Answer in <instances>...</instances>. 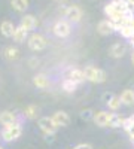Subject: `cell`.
I'll return each instance as SVG.
<instances>
[{
  "label": "cell",
  "mask_w": 134,
  "mask_h": 149,
  "mask_svg": "<svg viewBox=\"0 0 134 149\" xmlns=\"http://www.w3.org/2000/svg\"><path fill=\"white\" fill-rule=\"evenodd\" d=\"M83 73H85V78H87V81H90V82H92V84H103V82L106 81V73H104L101 69L88 66V67H85Z\"/></svg>",
  "instance_id": "cell-1"
},
{
  "label": "cell",
  "mask_w": 134,
  "mask_h": 149,
  "mask_svg": "<svg viewBox=\"0 0 134 149\" xmlns=\"http://www.w3.org/2000/svg\"><path fill=\"white\" fill-rule=\"evenodd\" d=\"M22 133V128L21 125L17 122L14 125H9V127H5V130L2 131V139L5 142H12V140H17Z\"/></svg>",
  "instance_id": "cell-2"
},
{
  "label": "cell",
  "mask_w": 134,
  "mask_h": 149,
  "mask_svg": "<svg viewBox=\"0 0 134 149\" xmlns=\"http://www.w3.org/2000/svg\"><path fill=\"white\" fill-rule=\"evenodd\" d=\"M39 127L40 130L46 134V136H54L58 130V125H57V122L52 119V116H43L39 119Z\"/></svg>",
  "instance_id": "cell-3"
},
{
  "label": "cell",
  "mask_w": 134,
  "mask_h": 149,
  "mask_svg": "<svg viewBox=\"0 0 134 149\" xmlns=\"http://www.w3.org/2000/svg\"><path fill=\"white\" fill-rule=\"evenodd\" d=\"M46 45H48V40L39 33H33L28 37V46L33 51H42V49L46 48Z\"/></svg>",
  "instance_id": "cell-4"
},
{
  "label": "cell",
  "mask_w": 134,
  "mask_h": 149,
  "mask_svg": "<svg viewBox=\"0 0 134 149\" xmlns=\"http://www.w3.org/2000/svg\"><path fill=\"white\" fill-rule=\"evenodd\" d=\"M70 31H72V29H70V24H69V21H66V19H58L55 24H54V27H52V33L57 36V37H67L69 34H70Z\"/></svg>",
  "instance_id": "cell-5"
},
{
  "label": "cell",
  "mask_w": 134,
  "mask_h": 149,
  "mask_svg": "<svg viewBox=\"0 0 134 149\" xmlns=\"http://www.w3.org/2000/svg\"><path fill=\"white\" fill-rule=\"evenodd\" d=\"M64 15H66L67 21H70V22H79L81 18H82V10H81L79 6L72 5V6H69V8L66 9Z\"/></svg>",
  "instance_id": "cell-6"
},
{
  "label": "cell",
  "mask_w": 134,
  "mask_h": 149,
  "mask_svg": "<svg viewBox=\"0 0 134 149\" xmlns=\"http://www.w3.org/2000/svg\"><path fill=\"white\" fill-rule=\"evenodd\" d=\"M115 22L112 19H103L99 22V26H97V31H99L101 36H109L115 31Z\"/></svg>",
  "instance_id": "cell-7"
},
{
  "label": "cell",
  "mask_w": 134,
  "mask_h": 149,
  "mask_svg": "<svg viewBox=\"0 0 134 149\" xmlns=\"http://www.w3.org/2000/svg\"><path fill=\"white\" fill-rule=\"evenodd\" d=\"M19 26H21V27H24L27 31L34 30L36 27H37V18H36L34 15H31V14H26V15H24V17L21 18Z\"/></svg>",
  "instance_id": "cell-8"
},
{
  "label": "cell",
  "mask_w": 134,
  "mask_h": 149,
  "mask_svg": "<svg viewBox=\"0 0 134 149\" xmlns=\"http://www.w3.org/2000/svg\"><path fill=\"white\" fill-rule=\"evenodd\" d=\"M110 115L112 113H109V112H106V110H100V112H97V113H94L92 119L99 127H107V122H109Z\"/></svg>",
  "instance_id": "cell-9"
},
{
  "label": "cell",
  "mask_w": 134,
  "mask_h": 149,
  "mask_svg": "<svg viewBox=\"0 0 134 149\" xmlns=\"http://www.w3.org/2000/svg\"><path fill=\"white\" fill-rule=\"evenodd\" d=\"M52 119L57 122V125H58V127H67L69 124H70V118H69V115L66 113V112H63V110H57L55 113L52 115Z\"/></svg>",
  "instance_id": "cell-10"
},
{
  "label": "cell",
  "mask_w": 134,
  "mask_h": 149,
  "mask_svg": "<svg viewBox=\"0 0 134 149\" xmlns=\"http://www.w3.org/2000/svg\"><path fill=\"white\" fill-rule=\"evenodd\" d=\"M0 124L5 127H9V125H14V124H17V116L15 113H12V112L9 110H5L0 113Z\"/></svg>",
  "instance_id": "cell-11"
},
{
  "label": "cell",
  "mask_w": 134,
  "mask_h": 149,
  "mask_svg": "<svg viewBox=\"0 0 134 149\" xmlns=\"http://www.w3.org/2000/svg\"><path fill=\"white\" fill-rule=\"evenodd\" d=\"M15 29L17 27L14 26V22H10V21H2V24H0V33L5 37H14Z\"/></svg>",
  "instance_id": "cell-12"
},
{
  "label": "cell",
  "mask_w": 134,
  "mask_h": 149,
  "mask_svg": "<svg viewBox=\"0 0 134 149\" xmlns=\"http://www.w3.org/2000/svg\"><path fill=\"white\" fill-rule=\"evenodd\" d=\"M33 84L37 86V88L45 90V88H48V86H49V79H48L46 74H43V73H37V74H36V76L33 78Z\"/></svg>",
  "instance_id": "cell-13"
},
{
  "label": "cell",
  "mask_w": 134,
  "mask_h": 149,
  "mask_svg": "<svg viewBox=\"0 0 134 149\" xmlns=\"http://www.w3.org/2000/svg\"><path fill=\"white\" fill-rule=\"evenodd\" d=\"M125 52H127V46H125L124 43H115V45H112V48H110V55H112L113 58L124 57Z\"/></svg>",
  "instance_id": "cell-14"
},
{
  "label": "cell",
  "mask_w": 134,
  "mask_h": 149,
  "mask_svg": "<svg viewBox=\"0 0 134 149\" xmlns=\"http://www.w3.org/2000/svg\"><path fill=\"white\" fill-rule=\"evenodd\" d=\"M124 118L118 115V113H112L110 118H109V122H107V127H110V128H118V127H122L124 125Z\"/></svg>",
  "instance_id": "cell-15"
},
{
  "label": "cell",
  "mask_w": 134,
  "mask_h": 149,
  "mask_svg": "<svg viewBox=\"0 0 134 149\" xmlns=\"http://www.w3.org/2000/svg\"><path fill=\"white\" fill-rule=\"evenodd\" d=\"M69 78H70L72 81H75L76 84H82L83 81H87L83 70H79V69H73V70H70V73H69Z\"/></svg>",
  "instance_id": "cell-16"
},
{
  "label": "cell",
  "mask_w": 134,
  "mask_h": 149,
  "mask_svg": "<svg viewBox=\"0 0 134 149\" xmlns=\"http://www.w3.org/2000/svg\"><path fill=\"white\" fill-rule=\"evenodd\" d=\"M121 102L125 106L134 104V91L133 90H124L122 94H121Z\"/></svg>",
  "instance_id": "cell-17"
},
{
  "label": "cell",
  "mask_w": 134,
  "mask_h": 149,
  "mask_svg": "<svg viewBox=\"0 0 134 149\" xmlns=\"http://www.w3.org/2000/svg\"><path fill=\"white\" fill-rule=\"evenodd\" d=\"M27 33H28V31L24 29V27L18 26V27L15 29V33H14V40H15L17 43L26 42V39H27Z\"/></svg>",
  "instance_id": "cell-18"
},
{
  "label": "cell",
  "mask_w": 134,
  "mask_h": 149,
  "mask_svg": "<svg viewBox=\"0 0 134 149\" xmlns=\"http://www.w3.org/2000/svg\"><path fill=\"white\" fill-rule=\"evenodd\" d=\"M10 6L17 12H26L28 8V0H10Z\"/></svg>",
  "instance_id": "cell-19"
},
{
  "label": "cell",
  "mask_w": 134,
  "mask_h": 149,
  "mask_svg": "<svg viewBox=\"0 0 134 149\" xmlns=\"http://www.w3.org/2000/svg\"><path fill=\"white\" fill-rule=\"evenodd\" d=\"M78 85H79V84H76L75 81H72L70 78H67V79L63 82V90H64L66 93H69V94H70V93H75L76 88H78Z\"/></svg>",
  "instance_id": "cell-20"
},
{
  "label": "cell",
  "mask_w": 134,
  "mask_h": 149,
  "mask_svg": "<svg viewBox=\"0 0 134 149\" xmlns=\"http://www.w3.org/2000/svg\"><path fill=\"white\" fill-rule=\"evenodd\" d=\"M5 57L8 60H10V61H14V60H17L19 57V51L17 48H14V46H8L5 49Z\"/></svg>",
  "instance_id": "cell-21"
},
{
  "label": "cell",
  "mask_w": 134,
  "mask_h": 149,
  "mask_svg": "<svg viewBox=\"0 0 134 149\" xmlns=\"http://www.w3.org/2000/svg\"><path fill=\"white\" fill-rule=\"evenodd\" d=\"M24 115H26V118H28V119H36L37 118V107H36L34 104H28L26 109H24Z\"/></svg>",
  "instance_id": "cell-22"
},
{
  "label": "cell",
  "mask_w": 134,
  "mask_h": 149,
  "mask_svg": "<svg viewBox=\"0 0 134 149\" xmlns=\"http://www.w3.org/2000/svg\"><path fill=\"white\" fill-rule=\"evenodd\" d=\"M121 104H122V102H121V97H116V95H113L110 100L107 102L109 109H112V110H118V109L121 107Z\"/></svg>",
  "instance_id": "cell-23"
},
{
  "label": "cell",
  "mask_w": 134,
  "mask_h": 149,
  "mask_svg": "<svg viewBox=\"0 0 134 149\" xmlns=\"http://www.w3.org/2000/svg\"><path fill=\"white\" fill-rule=\"evenodd\" d=\"M73 149H92V146H91V145H88V143H81V145L75 146Z\"/></svg>",
  "instance_id": "cell-24"
},
{
  "label": "cell",
  "mask_w": 134,
  "mask_h": 149,
  "mask_svg": "<svg viewBox=\"0 0 134 149\" xmlns=\"http://www.w3.org/2000/svg\"><path fill=\"white\" fill-rule=\"evenodd\" d=\"M112 97H113L112 94H104V100H106V103H107L109 100H110V98H112Z\"/></svg>",
  "instance_id": "cell-25"
},
{
  "label": "cell",
  "mask_w": 134,
  "mask_h": 149,
  "mask_svg": "<svg viewBox=\"0 0 134 149\" xmlns=\"http://www.w3.org/2000/svg\"><path fill=\"white\" fill-rule=\"evenodd\" d=\"M131 61H133V64H134V52H133V57H131Z\"/></svg>",
  "instance_id": "cell-26"
},
{
  "label": "cell",
  "mask_w": 134,
  "mask_h": 149,
  "mask_svg": "<svg viewBox=\"0 0 134 149\" xmlns=\"http://www.w3.org/2000/svg\"><path fill=\"white\" fill-rule=\"evenodd\" d=\"M54 2H63V0H54Z\"/></svg>",
  "instance_id": "cell-27"
},
{
  "label": "cell",
  "mask_w": 134,
  "mask_h": 149,
  "mask_svg": "<svg viewBox=\"0 0 134 149\" xmlns=\"http://www.w3.org/2000/svg\"><path fill=\"white\" fill-rule=\"evenodd\" d=\"M130 118H131V119H133V121H134V115H133V116H130Z\"/></svg>",
  "instance_id": "cell-28"
},
{
  "label": "cell",
  "mask_w": 134,
  "mask_h": 149,
  "mask_svg": "<svg viewBox=\"0 0 134 149\" xmlns=\"http://www.w3.org/2000/svg\"><path fill=\"white\" fill-rule=\"evenodd\" d=\"M0 149H3V148H2V146H0Z\"/></svg>",
  "instance_id": "cell-29"
}]
</instances>
